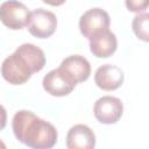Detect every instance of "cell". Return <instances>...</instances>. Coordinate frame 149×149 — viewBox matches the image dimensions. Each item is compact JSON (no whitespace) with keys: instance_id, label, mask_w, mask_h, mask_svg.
Here are the masks:
<instances>
[{"instance_id":"obj_13","label":"cell","mask_w":149,"mask_h":149,"mask_svg":"<svg viewBox=\"0 0 149 149\" xmlns=\"http://www.w3.org/2000/svg\"><path fill=\"white\" fill-rule=\"evenodd\" d=\"M125 5L129 12L141 13L149 7V0H125Z\"/></svg>"},{"instance_id":"obj_10","label":"cell","mask_w":149,"mask_h":149,"mask_svg":"<svg viewBox=\"0 0 149 149\" xmlns=\"http://www.w3.org/2000/svg\"><path fill=\"white\" fill-rule=\"evenodd\" d=\"M118 48V40L109 29L105 30L90 40V50L98 58H107L112 56Z\"/></svg>"},{"instance_id":"obj_11","label":"cell","mask_w":149,"mask_h":149,"mask_svg":"<svg viewBox=\"0 0 149 149\" xmlns=\"http://www.w3.org/2000/svg\"><path fill=\"white\" fill-rule=\"evenodd\" d=\"M59 66L65 70L77 81V84L87 80L91 74L90 62L80 55H71L64 58Z\"/></svg>"},{"instance_id":"obj_14","label":"cell","mask_w":149,"mask_h":149,"mask_svg":"<svg viewBox=\"0 0 149 149\" xmlns=\"http://www.w3.org/2000/svg\"><path fill=\"white\" fill-rule=\"evenodd\" d=\"M44 3L47 5H50V6H61L63 5L66 0H42Z\"/></svg>"},{"instance_id":"obj_4","label":"cell","mask_w":149,"mask_h":149,"mask_svg":"<svg viewBox=\"0 0 149 149\" xmlns=\"http://www.w3.org/2000/svg\"><path fill=\"white\" fill-rule=\"evenodd\" d=\"M43 88L47 93L54 97H64L70 94L76 85L77 81L61 66L49 71L42 80Z\"/></svg>"},{"instance_id":"obj_12","label":"cell","mask_w":149,"mask_h":149,"mask_svg":"<svg viewBox=\"0 0 149 149\" xmlns=\"http://www.w3.org/2000/svg\"><path fill=\"white\" fill-rule=\"evenodd\" d=\"M132 29L139 40L149 42V13L136 14L132 22Z\"/></svg>"},{"instance_id":"obj_1","label":"cell","mask_w":149,"mask_h":149,"mask_svg":"<svg viewBox=\"0 0 149 149\" xmlns=\"http://www.w3.org/2000/svg\"><path fill=\"white\" fill-rule=\"evenodd\" d=\"M12 128L16 140L29 148L50 149L57 142L58 133L55 126L27 109L14 114Z\"/></svg>"},{"instance_id":"obj_2","label":"cell","mask_w":149,"mask_h":149,"mask_svg":"<svg viewBox=\"0 0 149 149\" xmlns=\"http://www.w3.org/2000/svg\"><path fill=\"white\" fill-rule=\"evenodd\" d=\"M44 65L45 55L43 50L35 44L23 43L3 59L1 74L9 84L22 85L30 79L33 73L40 72Z\"/></svg>"},{"instance_id":"obj_7","label":"cell","mask_w":149,"mask_h":149,"mask_svg":"<svg viewBox=\"0 0 149 149\" xmlns=\"http://www.w3.org/2000/svg\"><path fill=\"white\" fill-rule=\"evenodd\" d=\"M93 113L95 119L104 125H112L120 120L123 113V105L116 97L104 95L94 102Z\"/></svg>"},{"instance_id":"obj_8","label":"cell","mask_w":149,"mask_h":149,"mask_svg":"<svg viewBox=\"0 0 149 149\" xmlns=\"http://www.w3.org/2000/svg\"><path fill=\"white\" fill-rule=\"evenodd\" d=\"M125 79L122 70L112 64H104L99 66L94 73L95 85L104 91H114L119 88Z\"/></svg>"},{"instance_id":"obj_9","label":"cell","mask_w":149,"mask_h":149,"mask_svg":"<svg viewBox=\"0 0 149 149\" xmlns=\"http://www.w3.org/2000/svg\"><path fill=\"white\" fill-rule=\"evenodd\" d=\"M66 147L69 149H92L95 147V135L86 125H74L66 134Z\"/></svg>"},{"instance_id":"obj_3","label":"cell","mask_w":149,"mask_h":149,"mask_svg":"<svg viewBox=\"0 0 149 149\" xmlns=\"http://www.w3.org/2000/svg\"><path fill=\"white\" fill-rule=\"evenodd\" d=\"M31 12L17 0H7L0 6L1 22L12 30L22 29L28 26Z\"/></svg>"},{"instance_id":"obj_5","label":"cell","mask_w":149,"mask_h":149,"mask_svg":"<svg viewBox=\"0 0 149 149\" xmlns=\"http://www.w3.org/2000/svg\"><path fill=\"white\" fill-rule=\"evenodd\" d=\"M111 24L109 15L102 8H91L79 19V29L84 37L91 40L93 36L108 30Z\"/></svg>"},{"instance_id":"obj_6","label":"cell","mask_w":149,"mask_h":149,"mask_svg":"<svg viewBox=\"0 0 149 149\" xmlns=\"http://www.w3.org/2000/svg\"><path fill=\"white\" fill-rule=\"evenodd\" d=\"M28 31L37 38L50 37L57 28L56 15L47 9L36 8L30 14V20L28 23Z\"/></svg>"}]
</instances>
